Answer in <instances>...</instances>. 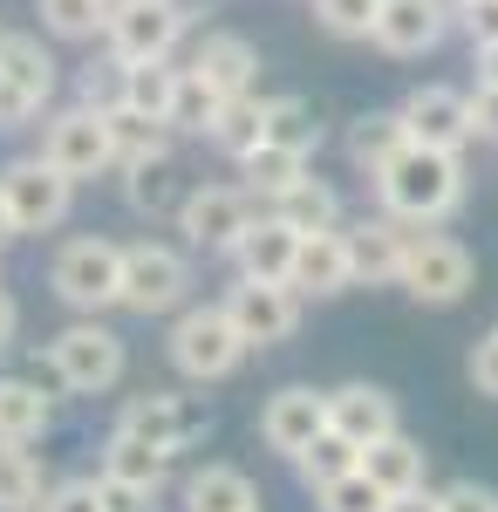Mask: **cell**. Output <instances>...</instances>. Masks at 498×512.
<instances>
[{"label": "cell", "instance_id": "cell-3", "mask_svg": "<svg viewBox=\"0 0 498 512\" xmlns=\"http://www.w3.org/2000/svg\"><path fill=\"white\" fill-rule=\"evenodd\" d=\"M48 287H55V301L69 308V315H103L123 301V246L103 233H76L55 246V260H48Z\"/></svg>", "mask_w": 498, "mask_h": 512}, {"label": "cell", "instance_id": "cell-10", "mask_svg": "<svg viewBox=\"0 0 498 512\" xmlns=\"http://www.w3.org/2000/svg\"><path fill=\"white\" fill-rule=\"evenodd\" d=\"M185 28H192L185 0H130V7H110L103 48H110L116 62H171Z\"/></svg>", "mask_w": 498, "mask_h": 512}, {"label": "cell", "instance_id": "cell-22", "mask_svg": "<svg viewBox=\"0 0 498 512\" xmlns=\"http://www.w3.org/2000/svg\"><path fill=\"white\" fill-rule=\"evenodd\" d=\"M355 465L376 478L389 499H396V492H417V485H430V451H423L410 431H389V437H376V444H362V458H355Z\"/></svg>", "mask_w": 498, "mask_h": 512}, {"label": "cell", "instance_id": "cell-52", "mask_svg": "<svg viewBox=\"0 0 498 512\" xmlns=\"http://www.w3.org/2000/svg\"><path fill=\"white\" fill-rule=\"evenodd\" d=\"M451 7H458V0H451Z\"/></svg>", "mask_w": 498, "mask_h": 512}, {"label": "cell", "instance_id": "cell-15", "mask_svg": "<svg viewBox=\"0 0 498 512\" xmlns=\"http://www.w3.org/2000/svg\"><path fill=\"white\" fill-rule=\"evenodd\" d=\"M321 431H328V390H314V383H287V390H273L267 410H260V444L280 451L287 465H294Z\"/></svg>", "mask_w": 498, "mask_h": 512}, {"label": "cell", "instance_id": "cell-37", "mask_svg": "<svg viewBox=\"0 0 498 512\" xmlns=\"http://www.w3.org/2000/svg\"><path fill=\"white\" fill-rule=\"evenodd\" d=\"M355 458H362V451H355L348 437L321 431V437H314V444H307V451H301V458H294V472H301V485H307V492H314V485H328V478H342L348 465H355Z\"/></svg>", "mask_w": 498, "mask_h": 512}, {"label": "cell", "instance_id": "cell-8", "mask_svg": "<svg viewBox=\"0 0 498 512\" xmlns=\"http://www.w3.org/2000/svg\"><path fill=\"white\" fill-rule=\"evenodd\" d=\"M55 171H69V178H103L116 171V130H110V110H89V103H69V110H55V117L41 123V151Z\"/></svg>", "mask_w": 498, "mask_h": 512}, {"label": "cell", "instance_id": "cell-45", "mask_svg": "<svg viewBox=\"0 0 498 512\" xmlns=\"http://www.w3.org/2000/svg\"><path fill=\"white\" fill-rule=\"evenodd\" d=\"M471 137L478 144H498V89H485V82L471 89Z\"/></svg>", "mask_w": 498, "mask_h": 512}, {"label": "cell", "instance_id": "cell-14", "mask_svg": "<svg viewBox=\"0 0 498 512\" xmlns=\"http://www.w3.org/2000/svg\"><path fill=\"white\" fill-rule=\"evenodd\" d=\"M396 110H403L410 144H430V151H464V144H478V137H471V89L423 82V89H410Z\"/></svg>", "mask_w": 498, "mask_h": 512}, {"label": "cell", "instance_id": "cell-25", "mask_svg": "<svg viewBox=\"0 0 498 512\" xmlns=\"http://www.w3.org/2000/svg\"><path fill=\"white\" fill-rule=\"evenodd\" d=\"M273 219H287L294 233H321V226H342V192L328 185V178H314V171H301L287 192L267 198Z\"/></svg>", "mask_w": 498, "mask_h": 512}, {"label": "cell", "instance_id": "cell-28", "mask_svg": "<svg viewBox=\"0 0 498 512\" xmlns=\"http://www.w3.org/2000/svg\"><path fill=\"white\" fill-rule=\"evenodd\" d=\"M267 137V96H226L219 103V117H212V130H205V144L219 151V158H246L253 144Z\"/></svg>", "mask_w": 498, "mask_h": 512}, {"label": "cell", "instance_id": "cell-9", "mask_svg": "<svg viewBox=\"0 0 498 512\" xmlns=\"http://www.w3.org/2000/svg\"><path fill=\"white\" fill-rule=\"evenodd\" d=\"M116 431L144 437L157 451H192L212 437V410H205V396H185V390H144V396H123V410H116Z\"/></svg>", "mask_w": 498, "mask_h": 512}, {"label": "cell", "instance_id": "cell-1", "mask_svg": "<svg viewBox=\"0 0 498 512\" xmlns=\"http://www.w3.org/2000/svg\"><path fill=\"white\" fill-rule=\"evenodd\" d=\"M376 198H383V212H396L403 226H444L464 205V151L403 144L376 171Z\"/></svg>", "mask_w": 498, "mask_h": 512}, {"label": "cell", "instance_id": "cell-12", "mask_svg": "<svg viewBox=\"0 0 498 512\" xmlns=\"http://www.w3.org/2000/svg\"><path fill=\"white\" fill-rule=\"evenodd\" d=\"M301 308L307 294L294 280H232L226 287V315L232 328L246 335V349H273V342H294V328H301Z\"/></svg>", "mask_w": 498, "mask_h": 512}, {"label": "cell", "instance_id": "cell-2", "mask_svg": "<svg viewBox=\"0 0 498 512\" xmlns=\"http://www.w3.org/2000/svg\"><path fill=\"white\" fill-rule=\"evenodd\" d=\"M164 355H171V369L185 376V383H226L239 376V362H246V335L232 328L226 301H185L178 315H171V335H164Z\"/></svg>", "mask_w": 498, "mask_h": 512}, {"label": "cell", "instance_id": "cell-6", "mask_svg": "<svg viewBox=\"0 0 498 512\" xmlns=\"http://www.w3.org/2000/svg\"><path fill=\"white\" fill-rule=\"evenodd\" d=\"M471 280H478V260H471L464 239L437 233V226H417V233H410V253H403L396 287H403L417 308H458L464 294H471Z\"/></svg>", "mask_w": 498, "mask_h": 512}, {"label": "cell", "instance_id": "cell-51", "mask_svg": "<svg viewBox=\"0 0 498 512\" xmlns=\"http://www.w3.org/2000/svg\"><path fill=\"white\" fill-rule=\"evenodd\" d=\"M246 512H260V506H246Z\"/></svg>", "mask_w": 498, "mask_h": 512}, {"label": "cell", "instance_id": "cell-50", "mask_svg": "<svg viewBox=\"0 0 498 512\" xmlns=\"http://www.w3.org/2000/svg\"><path fill=\"white\" fill-rule=\"evenodd\" d=\"M185 7H219V0H185Z\"/></svg>", "mask_w": 498, "mask_h": 512}, {"label": "cell", "instance_id": "cell-13", "mask_svg": "<svg viewBox=\"0 0 498 512\" xmlns=\"http://www.w3.org/2000/svg\"><path fill=\"white\" fill-rule=\"evenodd\" d=\"M253 212H260V198L246 185H192L171 226L185 233L192 253H232V239L253 226Z\"/></svg>", "mask_w": 498, "mask_h": 512}, {"label": "cell", "instance_id": "cell-29", "mask_svg": "<svg viewBox=\"0 0 498 512\" xmlns=\"http://www.w3.org/2000/svg\"><path fill=\"white\" fill-rule=\"evenodd\" d=\"M321 137H328V130H321V117H314L307 96H267V137H260V144L294 151V158H314Z\"/></svg>", "mask_w": 498, "mask_h": 512}, {"label": "cell", "instance_id": "cell-30", "mask_svg": "<svg viewBox=\"0 0 498 512\" xmlns=\"http://www.w3.org/2000/svg\"><path fill=\"white\" fill-rule=\"evenodd\" d=\"M171 451H157V444H144V437L130 431H110V444H103V472L110 478H130V485H151V492H164L171 485Z\"/></svg>", "mask_w": 498, "mask_h": 512}, {"label": "cell", "instance_id": "cell-35", "mask_svg": "<svg viewBox=\"0 0 498 512\" xmlns=\"http://www.w3.org/2000/svg\"><path fill=\"white\" fill-rule=\"evenodd\" d=\"M314 512H389V492L362 472V465H348L342 478L314 485Z\"/></svg>", "mask_w": 498, "mask_h": 512}, {"label": "cell", "instance_id": "cell-42", "mask_svg": "<svg viewBox=\"0 0 498 512\" xmlns=\"http://www.w3.org/2000/svg\"><path fill=\"white\" fill-rule=\"evenodd\" d=\"M437 512H498V492L478 485V478H458V485L437 492Z\"/></svg>", "mask_w": 498, "mask_h": 512}, {"label": "cell", "instance_id": "cell-48", "mask_svg": "<svg viewBox=\"0 0 498 512\" xmlns=\"http://www.w3.org/2000/svg\"><path fill=\"white\" fill-rule=\"evenodd\" d=\"M471 55H478V82H485V89H498V41L471 48Z\"/></svg>", "mask_w": 498, "mask_h": 512}, {"label": "cell", "instance_id": "cell-46", "mask_svg": "<svg viewBox=\"0 0 498 512\" xmlns=\"http://www.w3.org/2000/svg\"><path fill=\"white\" fill-rule=\"evenodd\" d=\"M14 342H21V301H14V294L0 287V355L14 349Z\"/></svg>", "mask_w": 498, "mask_h": 512}, {"label": "cell", "instance_id": "cell-36", "mask_svg": "<svg viewBox=\"0 0 498 512\" xmlns=\"http://www.w3.org/2000/svg\"><path fill=\"white\" fill-rule=\"evenodd\" d=\"M301 171H307V158H294V151H273V144H253V151L239 158V178H246V192H253V198L287 192Z\"/></svg>", "mask_w": 498, "mask_h": 512}, {"label": "cell", "instance_id": "cell-7", "mask_svg": "<svg viewBox=\"0 0 498 512\" xmlns=\"http://www.w3.org/2000/svg\"><path fill=\"white\" fill-rule=\"evenodd\" d=\"M0 198H7L14 233L35 239V233L69 226V212H76V178L55 171L48 158H14V164H0Z\"/></svg>", "mask_w": 498, "mask_h": 512}, {"label": "cell", "instance_id": "cell-44", "mask_svg": "<svg viewBox=\"0 0 498 512\" xmlns=\"http://www.w3.org/2000/svg\"><path fill=\"white\" fill-rule=\"evenodd\" d=\"M458 28L471 35V48L498 41V0H458Z\"/></svg>", "mask_w": 498, "mask_h": 512}, {"label": "cell", "instance_id": "cell-18", "mask_svg": "<svg viewBox=\"0 0 498 512\" xmlns=\"http://www.w3.org/2000/svg\"><path fill=\"white\" fill-rule=\"evenodd\" d=\"M328 431L348 437L355 451L376 444V437H389V431H403V424H396V396H389L383 383H342V390H328Z\"/></svg>", "mask_w": 498, "mask_h": 512}, {"label": "cell", "instance_id": "cell-17", "mask_svg": "<svg viewBox=\"0 0 498 512\" xmlns=\"http://www.w3.org/2000/svg\"><path fill=\"white\" fill-rule=\"evenodd\" d=\"M410 233H417V226H403L396 212H369V219L342 226L355 280H369V287H396V274H403V253H410Z\"/></svg>", "mask_w": 498, "mask_h": 512}, {"label": "cell", "instance_id": "cell-26", "mask_svg": "<svg viewBox=\"0 0 498 512\" xmlns=\"http://www.w3.org/2000/svg\"><path fill=\"white\" fill-rule=\"evenodd\" d=\"M178 499H185V512H246V506H260L253 478L239 472V465H198V472H185Z\"/></svg>", "mask_w": 498, "mask_h": 512}, {"label": "cell", "instance_id": "cell-23", "mask_svg": "<svg viewBox=\"0 0 498 512\" xmlns=\"http://www.w3.org/2000/svg\"><path fill=\"white\" fill-rule=\"evenodd\" d=\"M123 171V198L144 212V219H178L185 205V178H178V158H137V164H116Z\"/></svg>", "mask_w": 498, "mask_h": 512}, {"label": "cell", "instance_id": "cell-40", "mask_svg": "<svg viewBox=\"0 0 498 512\" xmlns=\"http://www.w3.org/2000/svg\"><path fill=\"white\" fill-rule=\"evenodd\" d=\"M41 512H103V485L96 478H48Z\"/></svg>", "mask_w": 498, "mask_h": 512}, {"label": "cell", "instance_id": "cell-49", "mask_svg": "<svg viewBox=\"0 0 498 512\" xmlns=\"http://www.w3.org/2000/svg\"><path fill=\"white\" fill-rule=\"evenodd\" d=\"M14 239H21V233H14V219H7V198H0V246H14Z\"/></svg>", "mask_w": 498, "mask_h": 512}, {"label": "cell", "instance_id": "cell-31", "mask_svg": "<svg viewBox=\"0 0 498 512\" xmlns=\"http://www.w3.org/2000/svg\"><path fill=\"white\" fill-rule=\"evenodd\" d=\"M48 472L28 444H0V512H41Z\"/></svg>", "mask_w": 498, "mask_h": 512}, {"label": "cell", "instance_id": "cell-27", "mask_svg": "<svg viewBox=\"0 0 498 512\" xmlns=\"http://www.w3.org/2000/svg\"><path fill=\"white\" fill-rule=\"evenodd\" d=\"M410 144V130H403V110H369V117L348 123V164L362 171V178H376L396 151Z\"/></svg>", "mask_w": 498, "mask_h": 512}, {"label": "cell", "instance_id": "cell-11", "mask_svg": "<svg viewBox=\"0 0 498 512\" xmlns=\"http://www.w3.org/2000/svg\"><path fill=\"white\" fill-rule=\"evenodd\" d=\"M55 96V55L35 35L0 28V130H28Z\"/></svg>", "mask_w": 498, "mask_h": 512}, {"label": "cell", "instance_id": "cell-4", "mask_svg": "<svg viewBox=\"0 0 498 512\" xmlns=\"http://www.w3.org/2000/svg\"><path fill=\"white\" fill-rule=\"evenodd\" d=\"M123 369H130V349H123V335L103 328L96 315L69 321V328L48 342V376L69 396H110L116 383H123Z\"/></svg>", "mask_w": 498, "mask_h": 512}, {"label": "cell", "instance_id": "cell-20", "mask_svg": "<svg viewBox=\"0 0 498 512\" xmlns=\"http://www.w3.org/2000/svg\"><path fill=\"white\" fill-rule=\"evenodd\" d=\"M294 246H301V233H294L287 219L253 212V226L232 239V267H239L246 280H287L294 274Z\"/></svg>", "mask_w": 498, "mask_h": 512}, {"label": "cell", "instance_id": "cell-16", "mask_svg": "<svg viewBox=\"0 0 498 512\" xmlns=\"http://www.w3.org/2000/svg\"><path fill=\"white\" fill-rule=\"evenodd\" d=\"M451 21H458L451 0H383L369 41H376L383 55H396V62H410V55H430L437 41L451 35Z\"/></svg>", "mask_w": 498, "mask_h": 512}, {"label": "cell", "instance_id": "cell-41", "mask_svg": "<svg viewBox=\"0 0 498 512\" xmlns=\"http://www.w3.org/2000/svg\"><path fill=\"white\" fill-rule=\"evenodd\" d=\"M96 485H103V512H164L157 506L164 492H151V485H130V478H110V472H96Z\"/></svg>", "mask_w": 498, "mask_h": 512}, {"label": "cell", "instance_id": "cell-39", "mask_svg": "<svg viewBox=\"0 0 498 512\" xmlns=\"http://www.w3.org/2000/svg\"><path fill=\"white\" fill-rule=\"evenodd\" d=\"M123 76H130V69L103 48V62H89L76 76V103H89V110H123Z\"/></svg>", "mask_w": 498, "mask_h": 512}, {"label": "cell", "instance_id": "cell-19", "mask_svg": "<svg viewBox=\"0 0 498 512\" xmlns=\"http://www.w3.org/2000/svg\"><path fill=\"white\" fill-rule=\"evenodd\" d=\"M294 287H301L307 301H328V294H342V287H355V267H348V239L342 226H321V233H301V246H294Z\"/></svg>", "mask_w": 498, "mask_h": 512}, {"label": "cell", "instance_id": "cell-47", "mask_svg": "<svg viewBox=\"0 0 498 512\" xmlns=\"http://www.w3.org/2000/svg\"><path fill=\"white\" fill-rule=\"evenodd\" d=\"M389 512H437V492H430V485H417V492H396V499H389Z\"/></svg>", "mask_w": 498, "mask_h": 512}, {"label": "cell", "instance_id": "cell-33", "mask_svg": "<svg viewBox=\"0 0 498 512\" xmlns=\"http://www.w3.org/2000/svg\"><path fill=\"white\" fill-rule=\"evenodd\" d=\"M219 103H226V96H219L212 82L198 76V69H178V96H171V130H178V137H205V130H212V117H219Z\"/></svg>", "mask_w": 498, "mask_h": 512}, {"label": "cell", "instance_id": "cell-24", "mask_svg": "<svg viewBox=\"0 0 498 512\" xmlns=\"http://www.w3.org/2000/svg\"><path fill=\"white\" fill-rule=\"evenodd\" d=\"M55 424V396L28 376H0V444H41Z\"/></svg>", "mask_w": 498, "mask_h": 512}, {"label": "cell", "instance_id": "cell-5", "mask_svg": "<svg viewBox=\"0 0 498 512\" xmlns=\"http://www.w3.org/2000/svg\"><path fill=\"white\" fill-rule=\"evenodd\" d=\"M192 301V253L164 246V239H130L123 246V315H178Z\"/></svg>", "mask_w": 498, "mask_h": 512}, {"label": "cell", "instance_id": "cell-21", "mask_svg": "<svg viewBox=\"0 0 498 512\" xmlns=\"http://www.w3.org/2000/svg\"><path fill=\"white\" fill-rule=\"evenodd\" d=\"M185 69H198L219 96H253V89H260V48L246 35H205Z\"/></svg>", "mask_w": 498, "mask_h": 512}, {"label": "cell", "instance_id": "cell-38", "mask_svg": "<svg viewBox=\"0 0 498 512\" xmlns=\"http://www.w3.org/2000/svg\"><path fill=\"white\" fill-rule=\"evenodd\" d=\"M376 14H383V0H314V21L335 41H369L376 35Z\"/></svg>", "mask_w": 498, "mask_h": 512}, {"label": "cell", "instance_id": "cell-34", "mask_svg": "<svg viewBox=\"0 0 498 512\" xmlns=\"http://www.w3.org/2000/svg\"><path fill=\"white\" fill-rule=\"evenodd\" d=\"M41 28L55 41H103L110 0H41Z\"/></svg>", "mask_w": 498, "mask_h": 512}, {"label": "cell", "instance_id": "cell-43", "mask_svg": "<svg viewBox=\"0 0 498 512\" xmlns=\"http://www.w3.org/2000/svg\"><path fill=\"white\" fill-rule=\"evenodd\" d=\"M464 369H471V390H478V396H492V403H498V328L471 342V362H464Z\"/></svg>", "mask_w": 498, "mask_h": 512}, {"label": "cell", "instance_id": "cell-32", "mask_svg": "<svg viewBox=\"0 0 498 512\" xmlns=\"http://www.w3.org/2000/svg\"><path fill=\"white\" fill-rule=\"evenodd\" d=\"M123 110H144V117L171 123V96H178V69L171 62H123Z\"/></svg>", "mask_w": 498, "mask_h": 512}]
</instances>
